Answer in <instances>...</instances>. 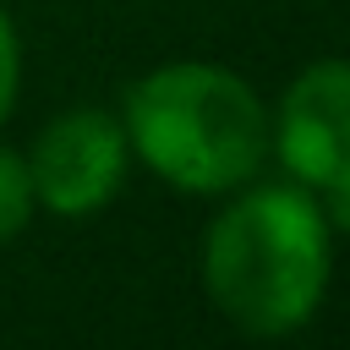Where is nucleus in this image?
Here are the masks:
<instances>
[{
    "mask_svg": "<svg viewBox=\"0 0 350 350\" xmlns=\"http://www.w3.org/2000/svg\"><path fill=\"white\" fill-rule=\"evenodd\" d=\"M202 230V295L246 339L306 328L334 279V224L323 202L284 180H246Z\"/></svg>",
    "mask_w": 350,
    "mask_h": 350,
    "instance_id": "1",
    "label": "nucleus"
},
{
    "mask_svg": "<svg viewBox=\"0 0 350 350\" xmlns=\"http://www.w3.org/2000/svg\"><path fill=\"white\" fill-rule=\"evenodd\" d=\"M120 126L131 159L186 197H224L268 164L262 93L213 60H170L126 88Z\"/></svg>",
    "mask_w": 350,
    "mask_h": 350,
    "instance_id": "2",
    "label": "nucleus"
},
{
    "mask_svg": "<svg viewBox=\"0 0 350 350\" xmlns=\"http://www.w3.org/2000/svg\"><path fill=\"white\" fill-rule=\"evenodd\" d=\"M268 153L323 202L334 230H350V60L328 55L290 77L268 109Z\"/></svg>",
    "mask_w": 350,
    "mask_h": 350,
    "instance_id": "3",
    "label": "nucleus"
},
{
    "mask_svg": "<svg viewBox=\"0 0 350 350\" xmlns=\"http://www.w3.org/2000/svg\"><path fill=\"white\" fill-rule=\"evenodd\" d=\"M126 164L131 142L120 115L109 109H66L27 148L33 197L55 219H93L98 208H109L126 186Z\"/></svg>",
    "mask_w": 350,
    "mask_h": 350,
    "instance_id": "4",
    "label": "nucleus"
},
{
    "mask_svg": "<svg viewBox=\"0 0 350 350\" xmlns=\"http://www.w3.org/2000/svg\"><path fill=\"white\" fill-rule=\"evenodd\" d=\"M38 213L33 197V175H27V153L0 142V241H16Z\"/></svg>",
    "mask_w": 350,
    "mask_h": 350,
    "instance_id": "5",
    "label": "nucleus"
},
{
    "mask_svg": "<svg viewBox=\"0 0 350 350\" xmlns=\"http://www.w3.org/2000/svg\"><path fill=\"white\" fill-rule=\"evenodd\" d=\"M16 88H22V38H16L11 11L0 5V126L16 109Z\"/></svg>",
    "mask_w": 350,
    "mask_h": 350,
    "instance_id": "6",
    "label": "nucleus"
}]
</instances>
